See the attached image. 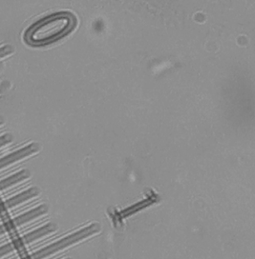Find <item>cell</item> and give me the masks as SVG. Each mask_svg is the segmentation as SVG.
<instances>
[{
	"label": "cell",
	"mask_w": 255,
	"mask_h": 259,
	"mask_svg": "<svg viewBox=\"0 0 255 259\" xmlns=\"http://www.w3.org/2000/svg\"><path fill=\"white\" fill-rule=\"evenodd\" d=\"M75 16L60 12L46 16L32 25L25 32V40L33 46H42L58 40L74 29Z\"/></svg>",
	"instance_id": "obj_1"
}]
</instances>
